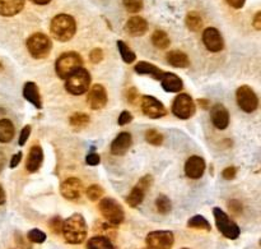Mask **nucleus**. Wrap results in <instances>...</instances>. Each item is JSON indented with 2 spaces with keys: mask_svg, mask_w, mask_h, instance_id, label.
Listing matches in <instances>:
<instances>
[{
  "mask_svg": "<svg viewBox=\"0 0 261 249\" xmlns=\"http://www.w3.org/2000/svg\"><path fill=\"white\" fill-rule=\"evenodd\" d=\"M61 233L69 244H81L87 238V224L81 214H74L63 221Z\"/></svg>",
  "mask_w": 261,
  "mask_h": 249,
  "instance_id": "1",
  "label": "nucleus"
},
{
  "mask_svg": "<svg viewBox=\"0 0 261 249\" xmlns=\"http://www.w3.org/2000/svg\"><path fill=\"white\" fill-rule=\"evenodd\" d=\"M51 33L54 37L60 42H66L71 40L73 36L75 35L76 23L71 15L69 14H58L53 18L50 26Z\"/></svg>",
  "mask_w": 261,
  "mask_h": 249,
  "instance_id": "2",
  "label": "nucleus"
},
{
  "mask_svg": "<svg viewBox=\"0 0 261 249\" xmlns=\"http://www.w3.org/2000/svg\"><path fill=\"white\" fill-rule=\"evenodd\" d=\"M82 65H83L82 56L74 51H68L61 54L58 58L55 63V71L61 79H66L73 72L82 68Z\"/></svg>",
  "mask_w": 261,
  "mask_h": 249,
  "instance_id": "3",
  "label": "nucleus"
},
{
  "mask_svg": "<svg viewBox=\"0 0 261 249\" xmlns=\"http://www.w3.org/2000/svg\"><path fill=\"white\" fill-rule=\"evenodd\" d=\"M89 84H91L89 72L84 68H79L66 78L65 89L69 94L78 96V95H83L84 92L88 91Z\"/></svg>",
  "mask_w": 261,
  "mask_h": 249,
  "instance_id": "4",
  "label": "nucleus"
},
{
  "mask_svg": "<svg viewBox=\"0 0 261 249\" xmlns=\"http://www.w3.org/2000/svg\"><path fill=\"white\" fill-rule=\"evenodd\" d=\"M27 49L35 59H43L50 54L51 49H53V42L47 35L37 32L30 36V38L27 40Z\"/></svg>",
  "mask_w": 261,
  "mask_h": 249,
  "instance_id": "5",
  "label": "nucleus"
},
{
  "mask_svg": "<svg viewBox=\"0 0 261 249\" xmlns=\"http://www.w3.org/2000/svg\"><path fill=\"white\" fill-rule=\"evenodd\" d=\"M213 215L214 219H216L217 228L224 237L228 238V239H237L240 237L241 230H240L239 225L233 220L229 219V216L223 210H221L219 207H214Z\"/></svg>",
  "mask_w": 261,
  "mask_h": 249,
  "instance_id": "6",
  "label": "nucleus"
},
{
  "mask_svg": "<svg viewBox=\"0 0 261 249\" xmlns=\"http://www.w3.org/2000/svg\"><path fill=\"white\" fill-rule=\"evenodd\" d=\"M99 211L109 224L120 225L124 221L125 212L122 207L112 198H103L98 205Z\"/></svg>",
  "mask_w": 261,
  "mask_h": 249,
  "instance_id": "7",
  "label": "nucleus"
},
{
  "mask_svg": "<svg viewBox=\"0 0 261 249\" xmlns=\"http://www.w3.org/2000/svg\"><path fill=\"white\" fill-rule=\"evenodd\" d=\"M145 243L149 249H171L175 243V237L168 230H157L147 235Z\"/></svg>",
  "mask_w": 261,
  "mask_h": 249,
  "instance_id": "8",
  "label": "nucleus"
},
{
  "mask_svg": "<svg viewBox=\"0 0 261 249\" xmlns=\"http://www.w3.org/2000/svg\"><path fill=\"white\" fill-rule=\"evenodd\" d=\"M172 112L178 119H190L195 114V102L190 95L180 94L172 105Z\"/></svg>",
  "mask_w": 261,
  "mask_h": 249,
  "instance_id": "9",
  "label": "nucleus"
},
{
  "mask_svg": "<svg viewBox=\"0 0 261 249\" xmlns=\"http://www.w3.org/2000/svg\"><path fill=\"white\" fill-rule=\"evenodd\" d=\"M237 104L245 112H254L259 106V99L254 89L249 86H241L236 92Z\"/></svg>",
  "mask_w": 261,
  "mask_h": 249,
  "instance_id": "10",
  "label": "nucleus"
},
{
  "mask_svg": "<svg viewBox=\"0 0 261 249\" xmlns=\"http://www.w3.org/2000/svg\"><path fill=\"white\" fill-rule=\"evenodd\" d=\"M153 178L150 175H145L140 179L137 183V186L132 189V192L129 193V196L126 197V203L130 207H138L144 199L145 193L148 192V189L152 186Z\"/></svg>",
  "mask_w": 261,
  "mask_h": 249,
  "instance_id": "11",
  "label": "nucleus"
},
{
  "mask_svg": "<svg viewBox=\"0 0 261 249\" xmlns=\"http://www.w3.org/2000/svg\"><path fill=\"white\" fill-rule=\"evenodd\" d=\"M142 110L150 119H160L167 114V110L163 106L162 102L153 96H143Z\"/></svg>",
  "mask_w": 261,
  "mask_h": 249,
  "instance_id": "12",
  "label": "nucleus"
},
{
  "mask_svg": "<svg viewBox=\"0 0 261 249\" xmlns=\"http://www.w3.org/2000/svg\"><path fill=\"white\" fill-rule=\"evenodd\" d=\"M60 192L64 198L69 201H75L81 198L82 192H83V183L78 178H69L61 183Z\"/></svg>",
  "mask_w": 261,
  "mask_h": 249,
  "instance_id": "13",
  "label": "nucleus"
},
{
  "mask_svg": "<svg viewBox=\"0 0 261 249\" xmlns=\"http://www.w3.org/2000/svg\"><path fill=\"white\" fill-rule=\"evenodd\" d=\"M203 42L212 53H219L223 50V37L217 28L209 27L203 32Z\"/></svg>",
  "mask_w": 261,
  "mask_h": 249,
  "instance_id": "14",
  "label": "nucleus"
},
{
  "mask_svg": "<svg viewBox=\"0 0 261 249\" xmlns=\"http://www.w3.org/2000/svg\"><path fill=\"white\" fill-rule=\"evenodd\" d=\"M107 92L103 86L101 84H94L91 89H89L88 97H87V101H88L89 106L93 110H101L106 106L107 104Z\"/></svg>",
  "mask_w": 261,
  "mask_h": 249,
  "instance_id": "15",
  "label": "nucleus"
},
{
  "mask_svg": "<svg viewBox=\"0 0 261 249\" xmlns=\"http://www.w3.org/2000/svg\"><path fill=\"white\" fill-rule=\"evenodd\" d=\"M205 171V161L200 156H191L185 164V173L189 178L199 179Z\"/></svg>",
  "mask_w": 261,
  "mask_h": 249,
  "instance_id": "16",
  "label": "nucleus"
},
{
  "mask_svg": "<svg viewBox=\"0 0 261 249\" xmlns=\"http://www.w3.org/2000/svg\"><path fill=\"white\" fill-rule=\"evenodd\" d=\"M212 122L218 129H226L229 124V112L223 105L217 104L211 110Z\"/></svg>",
  "mask_w": 261,
  "mask_h": 249,
  "instance_id": "17",
  "label": "nucleus"
},
{
  "mask_svg": "<svg viewBox=\"0 0 261 249\" xmlns=\"http://www.w3.org/2000/svg\"><path fill=\"white\" fill-rule=\"evenodd\" d=\"M132 142L133 138L129 132L119 133V135L111 143V153L116 156L125 155L126 151L130 148V146H132Z\"/></svg>",
  "mask_w": 261,
  "mask_h": 249,
  "instance_id": "18",
  "label": "nucleus"
},
{
  "mask_svg": "<svg viewBox=\"0 0 261 249\" xmlns=\"http://www.w3.org/2000/svg\"><path fill=\"white\" fill-rule=\"evenodd\" d=\"M43 161V151L40 145H33L31 147L30 153H28L27 163H25V169L30 173H36L41 168Z\"/></svg>",
  "mask_w": 261,
  "mask_h": 249,
  "instance_id": "19",
  "label": "nucleus"
},
{
  "mask_svg": "<svg viewBox=\"0 0 261 249\" xmlns=\"http://www.w3.org/2000/svg\"><path fill=\"white\" fill-rule=\"evenodd\" d=\"M125 30L129 35L134 36V37H138V36H143L148 30V22L144 19V18L139 17V15H135V17H132L126 22V26H125Z\"/></svg>",
  "mask_w": 261,
  "mask_h": 249,
  "instance_id": "20",
  "label": "nucleus"
},
{
  "mask_svg": "<svg viewBox=\"0 0 261 249\" xmlns=\"http://www.w3.org/2000/svg\"><path fill=\"white\" fill-rule=\"evenodd\" d=\"M160 82L166 92H180L184 87L182 79L178 76H176V74L168 73V72L163 73Z\"/></svg>",
  "mask_w": 261,
  "mask_h": 249,
  "instance_id": "21",
  "label": "nucleus"
},
{
  "mask_svg": "<svg viewBox=\"0 0 261 249\" xmlns=\"http://www.w3.org/2000/svg\"><path fill=\"white\" fill-rule=\"evenodd\" d=\"M24 8V0H0V15L13 17Z\"/></svg>",
  "mask_w": 261,
  "mask_h": 249,
  "instance_id": "22",
  "label": "nucleus"
},
{
  "mask_svg": "<svg viewBox=\"0 0 261 249\" xmlns=\"http://www.w3.org/2000/svg\"><path fill=\"white\" fill-rule=\"evenodd\" d=\"M23 96L27 100L28 102L33 105L37 109L42 107V100H41L40 91H38V87L35 82H27L23 87Z\"/></svg>",
  "mask_w": 261,
  "mask_h": 249,
  "instance_id": "23",
  "label": "nucleus"
},
{
  "mask_svg": "<svg viewBox=\"0 0 261 249\" xmlns=\"http://www.w3.org/2000/svg\"><path fill=\"white\" fill-rule=\"evenodd\" d=\"M134 69L138 74L149 76V77H152V78L157 79V81H160L161 77H162L163 73H165V71L160 69L158 66L153 65V64L148 63V61H139V63L135 65Z\"/></svg>",
  "mask_w": 261,
  "mask_h": 249,
  "instance_id": "24",
  "label": "nucleus"
},
{
  "mask_svg": "<svg viewBox=\"0 0 261 249\" xmlns=\"http://www.w3.org/2000/svg\"><path fill=\"white\" fill-rule=\"evenodd\" d=\"M166 59H167L168 63L171 64L175 68H188L190 65V59L186 55L185 53L178 50H172L170 53H167L166 55Z\"/></svg>",
  "mask_w": 261,
  "mask_h": 249,
  "instance_id": "25",
  "label": "nucleus"
},
{
  "mask_svg": "<svg viewBox=\"0 0 261 249\" xmlns=\"http://www.w3.org/2000/svg\"><path fill=\"white\" fill-rule=\"evenodd\" d=\"M14 137V125L9 119L0 120V142L8 143Z\"/></svg>",
  "mask_w": 261,
  "mask_h": 249,
  "instance_id": "26",
  "label": "nucleus"
},
{
  "mask_svg": "<svg viewBox=\"0 0 261 249\" xmlns=\"http://www.w3.org/2000/svg\"><path fill=\"white\" fill-rule=\"evenodd\" d=\"M87 249H115V247L109 238L103 237V235H97L88 240Z\"/></svg>",
  "mask_w": 261,
  "mask_h": 249,
  "instance_id": "27",
  "label": "nucleus"
},
{
  "mask_svg": "<svg viewBox=\"0 0 261 249\" xmlns=\"http://www.w3.org/2000/svg\"><path fill=\"white\" fill-rule=\"evenodd\" d=\"M152 42H153V45H154L157 49H161V50H166V49L170 46L171 40H170V37H168V35L165 32V31L157 30V31H154V33H153Z\"/></svg>",
  "mask_w": 261,
  "mask_h": 249,
  "instance_id": "28",
  "label": "nucleus"
},
{
  "mask_svg": "<svg viewBox=\"0 0 261 249\" xmlns=\"http://www.w3.org/2000/svg\"><path fill=\"white\" fill-rule=\"evenodd\" d=\"M186 26L193 32H198L203 28V18L199 15V13L190 12L186 15Z\"/></svg>",
  "mask_w": 261,
  "mask_h": 249,
  "instance_id": "29",
  "label": "nucleus"
},
{
  "mask_svg": "<svg viewBox=\"0 0 261 249\" xmlns=\"http://www.w3.org/2000/svg\"><path fill=\"white\" fill-rule=\"evenodd\" d=\"M188 227L193 228V229H199V230H205V232H211L212 227L209 224L208 220L205 217H203L201 215H195V216L191 217L188 221Z\"/></svg>",
  "mask_w": 261,
  "mask_h": 249,
  "instance_id": "30",
  "label": "nucleus"
},
{
  "mask_svg": "<svg viewBox=\"0 0 261 249\" xmlns=\"http://www.w3.org/2000/svg\"><path fill=\"white\" fill-rule=\"evenodd\" d=\"M117 49H119L120 55H121L122 60H124L125 63L132 64L133 61H135V59H137V55H135L134 51H133L132 49H130L129 46H127L126 43L124 42V41H121V40L117 41Z\"/></svg>",
  "mask_w": 261,
  "mask_h": 249,
  "instance_id": "31",
  "label": "nucleus"
},
{
  "mask_svg": "<svg viewBox=\"0 0 261 249\" xmlns=\"http://www.w3.org/2000/svg\"><path fill=\"white\" fill-rule=\"evenodd\" d=\"M70 125L75 129H82V128L87 127L89 123V117L84 112H75L70 117Z\"/></svg>",
  "mask_w": 261,
  "mask_h": 249,
  "instance_id": "32",
  "label": "nucleus"
},
{
  "mask_svg": "<svg viewBox=\"0 0 261 249\" xmlns=\"http://www.w3.org/2000/svg\"><path fill=\"white\" fill-rule=\"evenodd\" d=\"M155 207H157V211L162 215H167L171 211L172 206H171V201L167 196L165 194H160L155 199Z\"/></svg>",
  "mask_w": 261,
  "mask_h": 249,
  "instance_id": "33",
  "label": "nucleus"
},
{
  "mask_svg": "<svg viewBox=\"0 0 261 249\" xmlns=\"http://www.w3.org/2000/svg\"><path fill=\"white\" fill-rule=\"evenodd\" d=\"M145 141L153 146H160L163 142V135L154 129H149L145 133Z\"/></svg>",
  "mask_w": 261,
  "mask_h": 249,
  "instance_id": "34",
  "label": "nucleus"
},
{
  "mask_svg": "<svg viewBox=\"0 0 261 249\" xmlns=\"http://www.w3.org/2000/svg\"><path fill=\"white\" fill-rule=\"evenodd\" d=\"M27 238L31 243H37V244H41V243H43L46 240V234L40 229H32L28 232Z\"/></svg>",
  "mask_w": 261,
  "mask_h": 249,
  "instance_id": "35",
  "label": "nucleus"
},
{
  "mask_svg": "<svg viewBox=\"0 0 261 249\" xmlns=\"http://www.w3.org/2000/svg\"><path fill=\"white\" fill-rule=\"evenodd\" d=\"M102 196H103V189L97 186V184H93V186L88 187V189H87V197L91 201H98Z\"/></svg>",
  "mask_w": 261,
  "mask_h": 249,
  "instance_id": "36",
  "label": "nucleus"
},
{
  "mask_svg": "<svg viewBox=\"0 0 261 249\" xmlns=\"http://www.w3.org/2000/svg\"><path fill=\"white\" fill-rule=\"evenodd\" d=\"M124 7L127 12L138 13L143 9V0H124Z\"/></svg>",
  "mask_w": 261,
  "mask_h": 249,
  "instance_id": "37",
  "label": "nucleus"
},
{
  "mask_svg": "<svg viewBox=\"0 0 261 249\" xmlns=\"http://www.w3.org/2000/svg\"><path fill=\"white\" fill-rule=\"evenodd\" d=\"M50 229L54 234H60L63 229V220L61 217L55 216L50 220Z\"/></svg>",
  "mask_w": 261,
  "mask_h": 249,
  "instance_id": "38",
  "label": "nucleus"
},
{
  "mask_svg": "<svg viewBox=\"0 0 261 249\" xmlns=\"http://www.w3.org/2000/svg\"><path fill=\"white\" fill-rule=\"evenodd\" d=\"M89 59L94 64L102 61V59H103V51H102V49H93L91 51V54H89Z\"/></svg>",
  "mask_w": 261,
  "mask_h": 249,
  "instance_id": "39",
  "label": "nucleus"
},
{
  "mask_svg": "<svg viewBox=\"0 0 261 249\" xmlns=\"http://www.w3.org/2000/svg\"><path fill=\"white\" fill-rule=\"evenodd\" d=\"M132 120H133V115L130 114V112L127 111V110H124V111H122L121 114H120L117 123H119V125H126V124H129V123L132 122Z\"/></svg>",
  "mask_w": 261,
  "mask_h": 249,
  "instance_id": "40",
  "label": "nucleus"
},
{
  "mask_svg": "<svg viewBox=\"0 0 261 249\" xmlns=\"http://www.w3.org/2000/svg\"><path fill=\"white\" fill-rule=\"evenodd\" d=\"M236 174H237V169L233 168V166H228V168H226L223 170L222 176H223L226 180H232V179H234Z\"/></svg>",
  "mask_w": 261,
  "mask_h": 249,
  "instance_id": "41",
  "label": "nucleus"
},
{
  "mask_svg": "<svg viewBox=\"0 0 261 249\" xmlns=\"http://www.w3.org/2000/svg\"><path fill=\"white\" fill-rule=\"evenodd\" d=\"M30 134H31V127H30V125H27V127L23 128L22 132H20L19 141H18L19 146H23L25 142H27V140L30 138Z\"/></svg>",
  "mask_w": 261,
  "mask_h": 249,
  "instance_id": "42",
  "label": "nucleus"
},
{
  "mask_svg": "<svg viewBox=\"0 0 261 249\" xmlns=\"http://www.w3.org/2000/svg\"><path fill=\"white\" fill-rule=\"evenodd\" d=\"M86 163L91 166H96L101 163V157H99V155H97V153L91 152L88 156H87Z\"/></svg>",
  "mask_w": 261,
  "mask_h": 249,
  "instance_id": "43",
  "label": "nucleus"
},
{
  "mask_svg": "<svg viewBox=\"0 0 261 249\" xmlns=\"http://www.w3.org/2000/svg\"><path fill=\"white\" fill-rule=\"evenodd\" d=\"M20 160H22V152H17L14 156H13L12 160H10V168L12 169L17 168L18 164L20 163Z\"/></svg>",
  "mask_w": 261,
  "mask_h": 249,
  "instance_id": "44",
  "label": "nucleus"
},
{
  "mask_svg": "<svg viewBox=\"0 0 261 249\" xmlns=\"http://www.w3.org/2000/svg\"><path fill=\"white\" fill-rule=\"evenodd\" d=\"M245 2H246V0H227V3H228L232 8H234V9H241L245 5Z\"/></svg>",
  "mask_w": 261,
  "mask_h": 249,
  "instance_id": "45",
  "label": "nucleus"
},
{
  "mask_svg": "<svg viewBox=\"0 0 261 249\" xmlns=\"http://www.w3.org/2000/svg\"><path fill=\"white\" fill-rule=\"evenodd\" d=\"M126 96H127V100H129V101L132 102V104H134L135 100H137V97H138V92H137V89H135V88H130V89H127Z\"/></svg>",
  "mask_w": 261,
  "mask_h": 249,
  "instance_id": "46",
  "label": "nucleus"
},
{
  "mask_svg": "<svg viewBox=\"0 0 261 249\" xmlns=\"http://www.w3.org/2000/svg\"><path fill=\"white\" fill-rule=\"evenodd\" d=\"M15 242H17V244L19 245L20 248H23V249H31L30 245H28L27 243H25L24 240H23L22 235H20V234H17V235H15Z\"/></svg>",
  "mask_w": 261,
  "mask_h": 249,
  "instance_id": "47",
  "label": "nucleus"
},
{
  "mask_svg": "<svg viewBox=\"0 0 261 249\" xmlns=\"http://www.w3.org/2000/svg\"><path fill=\"white\" fill-rule=\"evenodd\" d=\"M229 209L232 210V211L234 212V214H239L240 211H242V206L240 202L237 201H232L231 203H229Z\"/></svg>",
  "mask_w": 261,
  "mask_h": 249,
  "instance_id": "48",
  "label": "nucleus"
},
{
  "mask_svg": "<svg viewBox=\"0 0 261 249\" xmlns=\"http://www.w3.org/2000/svg\"><path fill=\"white\" fill-rule=\"evenodd\" d=\"M254 27L255 30L260 31L261 30V13L257 12L256 15H255L254 18Z\"/></svg>",
  "mask_w": 261,
  "mask_h": 249,
  "instance_id": "49",
  "label": "nucleus"
},
{
  "mask_svg": "<svg viewBox=\"0 0 261 249\" xmlns=\"http://www.w3.org/2000/svg\"><path fill=\"white\" fill-rule=\"evenodd\" d=\"M5 201H7V196H5V192L3 189V187L0 186V206H3L5 203Z\"/></svg>",
  "mask_w": 261,
  "mask_h": 249,
  "instance_id": "50",
  "label": "nucleus"
},
{
  "mask_svg": "<svg viewBox=\"0 0 261 249\" xmlns=\"http://www.w3.org/2000/svg\"><path fill=\"white\" fill-rule=\"evenodd\" d=\"M5 164H7V157H5L4 152H0V171L4 169Z\"/></svg>",
  "mask_w": 261,
  "mask_h": 249,
  "instance_id": "51",
  "label": "nucleus"
},
{
  "mask_svg": "<svg viewBox=\"0 0 261 249\" xmlns=\"http://www.w3.org/2000/svg\"><path fill=\"white\" fill-rule=\"evenodd\" d=\"M31 2L35 3V4H37V5H46V4H48L51 0H31Z\"/></svg>",
  "mask_w": 261,
  "mask_h": 249,
  "instance_id": "52",
  "label": "nucleus"
},
{
  "mask_svg": "<svg viewBox=\"0 0 261 249\" xmlns=\"http://www.w3.org/2000/svg\"><path fill=\"white\" fill-rule=\"evenodd\" d=\"M199 104L203 105L204 109H206V107H208V101H206V100H199Z\"/></svg>",
  "mask_w": 261,
  "mask_h": 249,
  "instance_id": "53",
  "label": "nucleus"
},
{
  "mask_svg": "<svg viewBox=\"0 0 261 249\" xmlns=\"http://www.w3.org/2000/svg\"><path fill=\"white\" fill-rule=\"evenodd\" d=\"M145 249H149V248H145Z\"/></svg>",
  "mask_w": 261,
  "mask_h": 249,
  "instance_id": "54",
  "label": "nucleus"
},
{
  "mask_svg": "<svg viewBox=\"0 0 261 249\" xmlns=\"http://www.w3.org/2000/svg\"><path fill=\"white\" fill-rule=\"evenodd\" d=\"M184 249H188V248H184Z\"/></svg>",
  "mask_w": 261,
  "mask_h": 249,
  "instance_id": "55",
  "label": "nucleus"
}]
</instances>
